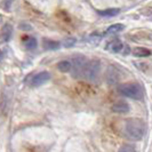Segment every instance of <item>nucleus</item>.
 <instances>
[{"mask_svg": "<svg viewBox=\"0 0 152 152\" xmlns=\"http://www.w3.org/2000/svg\"><path fill=\"white\" fill-rule=\"evenodd\" d=\"M124 134L130 141H141L145 134V124L138 118H129L125 121Z\"/></svg>", "mask_w": 152, "mask_h": 152, "instance_id": "obj_1", "label": "nucleus"}, {"mask_svg": "<svg viewBox=\"0 0 152 152\" xmlns=\"http://www.w3.org/2000/svg\"><path fill=\"white\" fill-rule=\"evenodd\" d=\"M118 93L124 97L135 99V101H142L143 99V91L142 87L136 83H126L118 86Z\"/></svg>", "mask_w": 152, "mask_h": 152, "instance_id": "obj_2", "label": "nucleus"}, {"mask_svg": "<svg viewBox=\"0 0 152 152\" xmlns=\"http://www.w3.org/2000/svg\"><path fill=\"white\" fill-rule=\"evenodd\" d=\"M101 72V63L97 60H91V61L87 62L86 66H85L84 73H83V78H85L88 81H96L99 75Z\"/></svg>", "mask_w": 152, "mask_h": 152, "instance_id": "obj_3", "label": "nucleus"}, {"mask_svg": "<svg viewBox=\"0 0 152 152\" xmlns=\"http://www.w3.org/2000/svg\"><path fill=\"white\" fill-rule=\"evenodd\" d=\"M71 64H72V68H71L72 76L75 77V78H83L85 66L87 64V58L85 56H83V55H78V56H76L72 60Z\"/></svg>", "mask_w": 152, "mask_h": 152, "instance_id": "obj_4", "label": "nucleus"}, {"mask_svg": "<svg viewBox=\"0 0 152 152\" xmlns=\"http://www.w3.org/2000/svg\"><path fill=\"white\" fill-rule=\"evenodd\" d=\"M49 79H50V73H49L48 71H41V72L37 73L36 76L32 78V80H31V86H32V87H39V86H41V85L46 84Z\"/></svg>", "mask_w": 152, "mask_h": 152, "instance_id": "obj_5", "label": "nucleus"}, {"mask_svg": "<svg viewBox=\"0 0 152 152\" xmlns=\"http://www.w3.org/2000/svg\"><path fill=\"white\" fill-rule=\"evenodd\" d=\"M125 44L119 39H113L111 41H109L105 46V49L110 53L118 54V53H124V48H125Z\"/></svg>", "mask_w": 152, "mask_h": 152, "instance_id": "obj_6", "label": "nucleus"}, {"mask_svg": "<svg viewBox=\"0 0 152 152\" xmlns=\"http://www.w3.org/2000/svg\"><path fill=\"white\" fill-rule=\"evenodd\" d=\"M112 111L119 114L128 113L130 111V105L128 104L127 101H125V99H119V101H117V102L113 103V105H112Z\"/></svg>", "mask_w": 152, "mask_h": 152, "instance_id": "obj_7", "label": "nucleus"}, {"mask_svg": "<svg viewBox=\"0 0 152 152\" xmlns=\"http://www.w3.org/2000/svg\"><path fill=\"white\" fill-rule=\"evenodd\" d=\"M105 80L109 85H114L117 84L120 80V75L119 71L114 66H109L105 72Z\"/></svg>", "mask_w": 152, "mask_h": 152, "instance_id": "obj_8", "label": "nucleus"}, {"mask_svg": "<svg viewBox=\"0 0 152 152\" xmlns=\"http://www.w3.org/2000/svg\"><path fill=\"white\" fill-rule=\"evenodd\" d=\"M12 34H13V26L12 24H8L6 23L2 29H1V32H0V38L4 42H8L10 39H12Z\"/></svg>", "mask_w": 152, "mask_h": 152, "instance_id": "obj_9", "label": "nucleus"}, {"mask_svg": "<svg viewBox=\"0 0 152 152\" xmlns=\"http://www.w3.org/2000/svg\"><path fill=\"white\" fill-rule=\"evenodd\" d=\"M132 54L135 56V57H149L151 55V50L145 48V47H136L133 49Z\"/></svg>", "mask_w": 152, "mask_h": 152, "instance_id": "obj_10", "label": "nucleus"}, {"mask_svg": "<svg viewBox=\"0 0 152 152\" xmlns=\"http://www.w3.org/2000/svg\"><path fill=\"white\" fill-rule=\"evenodd\" d=\"M119 13H120L119 8H107V9H103V10H97V14L102 17H114Z\"/></svg>", "mask_w": 152, "mask_h": 152, "instance_id": "obj_11", "label": "nucleus"}, {"mask_svg": "<svg viewBox=\"0 0 152 152\" xmlns=\"http://www.w3.org/2000/svg\"><path fill=\"white\" fill-rule=\"evenodd\" d=\"M124 29H125V25L124 24H121V23H115V24L110 25L107 30H105V34H115V33L121 32Z\"/></svg>", "mask_w": 152, "mask_h": 152, "instance_id": "obj_12", "label": "nucleus"}, {"mask_svg": "<svg viewBox=\"0 0 152 152\" xmlns=\"http://www.w3.org/2000/svg\"><path fill=\"white\" fill-rule=\"evenodd\" d=\"M23 45H24V47L26 49L32 50V49H34L37 47L38 42H37V39L34 38V37H25V38L23 39Z\"/></svg>", "mask_w": 152, "mask_h": 152, "instance_id": "obj_13", "label": "nucleus"}, {"mask_svg": "<svg viewBox=\"0 0 152 152\" xmlns=\"http://www.w3.org/2000/svg\"><path fill=\"white\" fill-rule=\"evenodd\" d=\"M44 47L46 49H50V50H55V49H58L61 47V44L58 41H54V40H48L45 39L44 40Z\"/></svg>", "mask_w": 152, "mask_h": 152, "instance_id": "obj_14", "label": "nucleus"}, {"mask_svg": "<svg viewBox=\"0 0 152 152\" xmlns=\"http://www.w3.org/2000/svg\"><path fill=\"white\" fill-rule=\"evenodd\" d=\"M71 68H72L71 62L66 61V60L58 62V64H57V69H58L61 72H63V73H66V72H69V71L71 70Z\"/></svg>", "mask_w": 152, "mask_h": 152, "instance_id": "obj_15", "label": "nucleus"}, {"mask_svg": "<svg viewBox=\"0 0 152 152\" xmlns=\"http://www.w3.org/2000/svg\"><path fill=\"white\" fill-rule=\"evenodd\" d=\"M118 152H137V150L134 145L124 144L120 146V149L118 150Z\"/></svg>", "mask_w": 152, "mask_h": 152, "instance_id": "obj_16", "label": "nucleus"}, {"mask_svg": "<svg viewBox=\"0 0 152 152\" xmlns=\"http://www.w3.org/2000/svg\"><path fill=\"white\" fill-rule=\"evenodd\" d=\"M76 38H72V37H69L66 38L64 41H63V44L62 45L64 46L65 48H71V47H73V46L76 45Z\"/></svg>", "mask_w": 152, "mask_h": 152, "instance_id": "obj_17", "label": "nucleus"}, {"mask_svg": "<svg viewBox=\"0 0 152 152\" xmlns=\"http://www.w3.org/2000/svg\"><path fill=\"white\" fill-rule=\"evenodd\" d=\"M20 29H22V30H32V26H31L30 24H28V23H22L21 25H20Z\"/></svg>", "mask_w": 152, "mask_h": 152, "instance_id": "obj_18", "label": "nucleus"}, {"mask_svg": "<svg viewBox=\"0 0 152 152\" xmlns=\"http://www.w3.org/2000/svg\"><path fill=\"white\" fill-rule=\"evenodd\" d=\"M2 57H4V55H2V52H1V50H0V61H1V60H2Z\"/></svg>", "mask_w": 152, "mask_h": 152, "instance_id": "obj_19", "label": "nucleus"}]
</instances>
